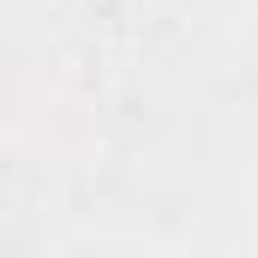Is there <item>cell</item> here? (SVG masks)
Instances as JSON below:
<instances>
[]
</instances>
